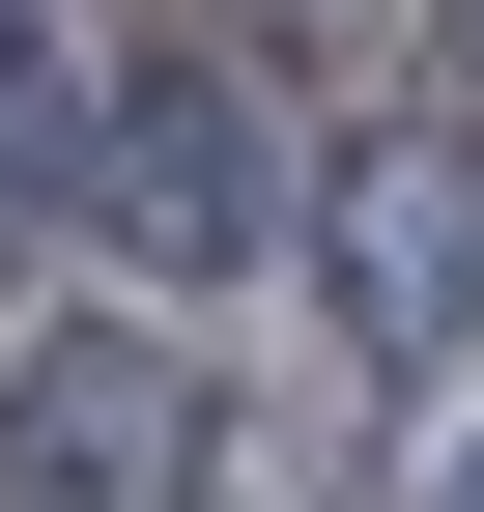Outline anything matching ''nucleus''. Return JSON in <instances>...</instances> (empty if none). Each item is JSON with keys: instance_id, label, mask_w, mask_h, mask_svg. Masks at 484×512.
<instances>
[{"instance_id": "39448f33", "label": "nucleus", "mask_w": 484, "mask_h": 512, "mask_svg": "<svg viewBox=\"0 0 484 512\" xmlns=\"http://www.w3.org/2000/svg\"><path fill=\"white\" fill-rule=\"evenodd\" d=\"M456 512H484V484H456Z\"/></svg>"}, {"instance_id": "f03ea898", "label": "nucleus", "mask_w": 484, "mask_h": 512, "mask_svg": "<svg viewBox=\"0 0 484 512\" xmlns=\"http://www.w3.org/2000/svg\"><path fill=\"white\" fill-rule=\"evenodd\" d=\"M314 285L371 370H456L484 342V143H342L314 171Z\"/></svg>"}, {"instance_id": "20e7f679", "label": "nucleus", "mask_w": 484, "mask_h": 512, "mask_svg": "<svg viewBox=\"0 0 484 512\" xmlns=\"http://www.w3.org/2000/svg\"><path fill=\"white\" fill-rule=\"evenodd\" d=\"M57 200H86V86L0 29V228H57Z\"/></svg>"}, {"instance_id": "f257e3e1", "label": "nucleus", "mask_w": 484, "mask_h": 512, "mask_svg": "<svg viewBox=\"0 0 484 512\" xmlns=\"http://www.w3.org/2000/svg\"><path fill=\"white\" fill-rule=\"evenodd\" d=\"M0 512H200L171 313H29V342H0Z\"/></svg>"}, {"instance_id": "7ed1b4c3", "label": "nucleus", "mask_w": 484, "mask_h": 512, "mask_svg": "<svg viewBox=\"0 0 484 512\" xmlns=\"http://www.w3.org/2000/svg\"><path fill=\"white\" fill-rule=\"evenodd\" d=\"M86 171H114V228H143V256H257V114H228V86H143Z\"/></svg>"}]
</instances>
